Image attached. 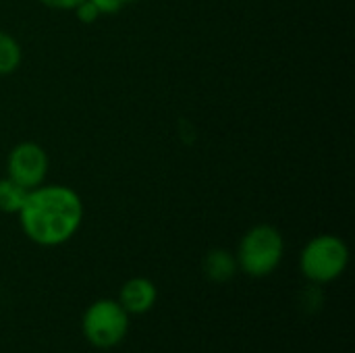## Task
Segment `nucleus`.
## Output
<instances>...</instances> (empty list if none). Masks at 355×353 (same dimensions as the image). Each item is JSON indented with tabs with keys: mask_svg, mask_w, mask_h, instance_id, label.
<instances>
[{
	"mask_svg": "<svg viewBox=\"0 0 355 353\" xmlns=\"http://www.w3.org/2000/svg\"><path fill=\"white\" fill-rule=\"evenodd\" d=\"M25 237L42 248H56L75 237L83 223V202L67 185L31 189L17 212Z\"/></svg>",
	"mask_w": 355,
	"mask_h": 353,
	"instance_id": "f257e3e1",
	"label": "nucleus"
},
{
	"mask_svg": "<svg viewBox=\"0 0 355 353\" xmlns=\"http://www.w3.org/2000/svg\"><path fill=\"white\" fill-rule=\"evenodd\" d=\"M285 254V239L272 225L252 227L239 241L237 266L252 279H262L275 273Z\"/></svg>",
	"mask_w": 355,
	"mask_h": 353,
	"instance_id": "f03ea898",
	"label": "nucleus"
},
{
	"mask_svg": "<svg viewBox=\"0 0 355 353\" xmlns=\"http://www.w3.org/2000/svg\"><path fill=\"white\" fill-rule=\"evenodd\" d=\"M349 264L347 243L331 233L318 235L306 243L300 254V270L314 285L337 281Z\"/></svg>",
	"mask_w": 355,
	"mask_h": 353,
	"instance_id": "7ed1b4c3",
	"label": "nucleus"
},
{
	"mask_svg": "<svg viewBox=\"0 0 355 353\" xmlns=\"http://www.w3.org/2000/svg\"><path fill=\"white\" fill-rule=\"evenodd\" d=\"M81 331L94 347L112 350L129 333V314L116 300H98L83 312Z\"/></svg>",
	"mask_w": 355,
	"mask_h": 353,
	"instance_id": "20e7f679",
	"label": "nucleus"
},
{
	"mask_svg": "<svg viewBox=\"0 0 355 353\" xmlns=\"http://www.w3.org/2000/svg\"><path fill=\"white\" fill-rule=\"evenodd\" d=\"M48 175V154L35 141L17 144L6 158V177L27 191L40 187Z\"/></svg>",
	"mask_w": 355,
	"mask_h": 353,
	"instance_id": "39448f33",
	"label": "nucleus"
},
{
	"mask_svg": "<svg viewBox=\"0 0 355 353\" xmlns=\"http://www.w3.org/2000/svg\"><path fill=\"white\" fill-rule=\"evenodd\" d=\"M156 300H158L156 285L146 277H133L121 287L116 302L131 316V314H148L154 308Z\"/></svg>",
	"mask_w": 355,
	"mask_h": 353,
	"instance_id": "423d86ee",
	"label": "nucleus"
},
{
	"mask_svg": "<svg viewBox=\"0 0 355 353\" xmlns=\"http://www.w3.org/2000/svg\"><path fill=\"white\" fill-rule=\"evenodd\" d=\"M237 270V258L227 250H212L204 258V275L212 283H229Z\"/></svg>",
	"mask_w": 355,
	"mask_h": 353,
	"instance_id": "0eeeda50",
	"label": "nucleus"
},
{
	"mask_svg": "<svg viewBox=\"0 0 355 353\" xmlns=\"http://www.w3.org/2000/svg\"><path fill=\"white\" fill-rule=\"evenodd\" d=\"M23 60L21 44L6 31L0 29V75H10Z\"/></svg>",
	"mask_w": 355,
	"mask_h": 353,
	"instance_id": "6e6552de",
	"label": "nucleus"
},
{
	"mask_svg": "<svg viewBox=\"0 0 355 353\" xmlns=\"http://www.w3.org/2000/svg\"><path fill=\"white\" fill-rule=\"evenodd\" d=\"M27 189L21 187L19 183H15L12 179L4 177L0 179V212L6 214H17L27 198Z\"/></svg>",
	"mask_w": 355,
	"mask_h": 353,
	"instance_id": "1a4fd4ad",
	"label": "nucleus"
},
{
	"mask_svg": "<svg viewBox=\"0 0 355 353\" xmlns=\"http://www.w3.org/2000/svg\"><path fill=\"white\" fill-rule=\"evenodd\" d=\"M73 10H75L77 19H79L81 23H96V21L100 19V10L94 6V2H92V0H83V2H79Z\"/></svg>",
	"mask_w": 355,
	"mask_h": 353,
	"instance_id": "9d476101",
	"label": "nucleus"
},
{
	"mask_svg": "<svg viewBox=\"0 0 355 353\" xmlns=\"http://www.w3.org/2000/svg\"><path fill=\"white\" fill-rule=\"evenodd\" d=\"M92 2L100 10V15H116L129 4L127 0H92Z\"/></svg>",
	"mask_w": 355,
	"mask_h": 353,
	"instance_id": "9b49d317",
	"label": "nucleus"
},
{
	"mask_svg": "<svg viewBox=\"0 0 355 353\" xmlns=\"http://www.w3.org/2000/svg\"><path fill=\"white\" fill-rule=\"evenodd\" d=\"M40 2L48 8H54V10H73L83 0H40Z\"/></svg>",
	"mask_w": 355,
	"mask_h": 353,
	"instance_id": "f8f14e48",
	"label": "nucleus"
},
{
	"mask_svg": "<svg viewBox=\"0 0 355 353\" xmlns=\"http://www.w3.org/2000/svg\"><path fill=\"white\" fill-rule=\"evenodd\" d=\"M127 2H129V4H131V2H137V0H127Z\"/></svg>",
	"mask_w": 355,
	"mask_h": 353,
	"instance_id": "ddd939ff",
	"label": "nucleus"
}]
</instances>
